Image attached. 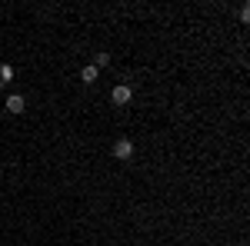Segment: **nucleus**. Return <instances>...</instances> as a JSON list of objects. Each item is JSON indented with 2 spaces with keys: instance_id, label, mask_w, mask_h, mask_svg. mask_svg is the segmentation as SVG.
<instances>
[{
  "instance_id": "obj_2",
  "label": "nucleus",
  "mask_w": 250,
  "mask_h": 246,
  "mask_svg": "<svg viewBox=\"0 0 250 246\" xmlns=\"http://www.w3.org/2000/svg\"><path fill=\"white\" fill-rule=\"evenodd\" d=\"M114 156L117 160H130V156H134V143H130L127 136H120V140L114 143Z\"/></svg>"
},
{
  "instance_id": "obj_3",
  "label": "nucleus",
  "mask_w": 250,
  "mask_h": 246,
  "mask_svg": "<svg viewBox=\"0 0 250 246\" xmlns=\"http://www.w3.org/2000/svg\"><path fill=\"white\" fill-rule=\"evenodd\" d=\"M3 107H7V114H23V107H27V103H23V96H20V94H10Z\"/></svg>"
},
{
  "instance_id": "obj_5",
  "label": "nucleus",
  "mask_w": 250,
  "mask_h": 246,
  "mask_svg": "<svg viewBox=\"0 0 250 246\" xmlns=\"http://www.w3.org/2000/svg\"><path fill=\"white\" fill-rule=\"evenodd\" d=\"M10 80H14V67L10 63H0V87H7Z\"/></svg>"
},
{
  "instance_id": "obj_6",
  "label": "nucleus",
  "mask_w": 250,
  "mask_h": 246,
  "mask_svg": "<svg viewBox=\"0 0 250 246\" xmlns=\"http://www.w3.org/2000/svg\"><path fill=\"white\" fill-rule=\"evenodd\" d=\"M110 63V54H97V60H94V67L100 70V67H107Z\"/></svg>"
},
{
  "instance_id": "obj_1",
  "label": "nucleus",
  "mask_w": 250,
  "mask_h": 246,
  "mask_svg": "<svg viewBox=\"0 0 250 246\" xmlns=\"http://www.w3.org/2000/svg\"><path fill=\"white\" fill-rule=\"evenodd\" d=\"M110 100H114L117 107H127V103H130V100H134V90H130V87H127V83H117L114 90H110Z\"/></svg>"
},
{
  "instance_id": "obj_4",
  "label": "nucleus",
  "mask_w": 250,
  "mask_h": 246,
  "mask_svg": "<svg viewBox=\"0 0 250 246\" xmlns=\"http://www.w3.org/2000/svg\"><path fill=\"white\" fill-rule=\"evenodd\" d=\"M97 76H100V70H97L94 63H87V67L80 70V80H83V83H97Z\"/></svg>"
}]
</instances>
